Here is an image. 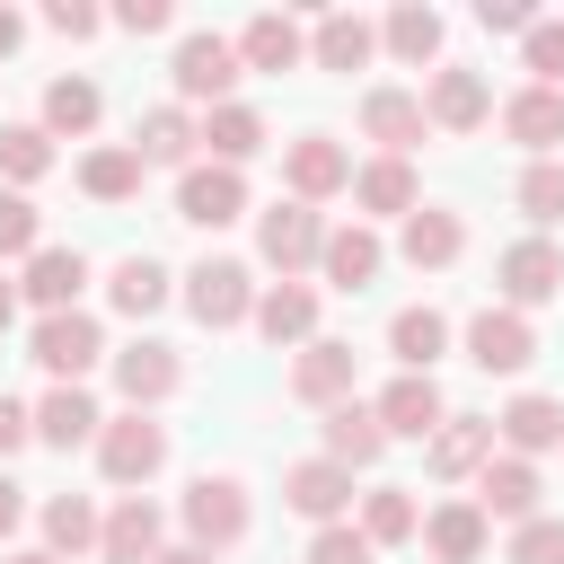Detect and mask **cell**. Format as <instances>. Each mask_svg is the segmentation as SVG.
<instances>
[{
  "mask_svg": "<svg viewBox=\"0 0 564 564\" xmlns=\"http://www.w3.org/2000/svg\"><path fill=\"white\" fill-rule=\"evenodd\" d=\"M0 256H35V203L0 194Z\"/></svg>",
  "mask_w": 564,
  "mask_h": 564,
  "instance_id": "obj_46",
  "label": "cell"
},
{
  "mask_svg": "<svg viewBox=\"0 0 564 564\" xmlns=\"http://www.w3.org/2000/svg\"><path fill=\"white\" fill-rule=\"evenodd\" d=\"M9 308H18V291H9V282H0V326H9Z\"/></svg>",
  "mask_w": 564,
  "mask_h": 564,
  "instance_id": "obj_54",
  "label": "cell"
},
{
  "mask_svg": "<svg viewBox=\"0 0 564 564\" xmlns=\"http://www.w3.org/2000/svg\"><path fill=\"white\" fill-rule=\"evenodd\" d=\"M106 352V335H97V317H79V308H62V317H44L35 326V361L53 370V388H79V370Z\"/></svg>",
  "mask_w": 564,
  "mask_h": 564,
  "instance_id": "obj_5",
  "label": "cell"
},
{
  "mask_svg": "<svg viewBox=\"0 0 564 564\" xmlns=\"http://www.w3.org/2000/svg\"><path fill=\"white\" fill-rule=\"evenodd\" d=\"M44 26H62V35H97V9H88V0H53Z\"/></svg>",
  "mask_w": 564,
  "mask_h": 564,
  "instance_id": "obj_49",
  "label": "cell"
},
{
  "mask_svg": "<svg viewBox=\"0 0 564 564\" xmlns=\"http://www.w3.org/2000/svg\"><path fill=\"white\" fill-rule=\"evenodd\" d=\"M18 35H26V18H18V9H0V53H18Z\"/></svg>",
  "mask_w": 564,
  "mask_h": 564,
  "instance_id": "obj_52",
  "label": "cell"
},
{
  "mask_svg": "<svg viewBox=\"0 0 564 564\" xmlns=\"http://www.w3.org/2000/svg\"><path fill=\"white\" fill-rule=\"evenodd\" d=\"M247 212V185H238V167H185V185H176V220H194V229H220V220H238Z\"/></svg>",
  "mask_w": 564,
  "mask_h": 564,
  "instance_id": "obj_7",
  "label": "cell"
},
{
  "mask_svg": "<svg viewBox=\"0 0 564 564\" xmlns=\"http://www.w3.org/2000/svg\"><path fill=\"white\" fill-rule=\"evenodd\" d=\"M159 502H141V494H123L115 511H106V529H97V546H106V564H150L159 555Z\"/></svg>",
  "mask_w": 564,
  "mask_h": 564,
  "instance_id": "obj_16",
  "label": "cell"
},
{
  "mask_svg": "<svg viewBox=\"0 0 564 564\" xmlns=\"http://www.w3.org/2000/svg\"><path fill=\"white\" fill-rule=\"evenodd\" d=\"M291 397H308V405H344V397H352V344L308 335L300 361H291Z\"/></svg>",
  "mask_w": 564,
  "mask_h": 564,
  "instance_id": "obj_9",
  "label": "cell"
},
{
  "mask_svg": "<svg viewBox=\"0 0 564 564\" xmlns=\"http://www.w3.org/2000/svg\"><path fill=\"white\" fill-rule=\"evenodd\" d=\"M476 511L485 520H538V467L529 458H485L476 467Z\"/></svg>",
  "mask_w": 564,
  "mask_h": 564,
  "instance_id": "obj_14",
  "label": "cell"
},
{
  "mask_svg": "<svg viewBox=\"0 0 564 564\" xmlns=\"http://www.w3.org/2000/svg\"><path fill=\"white\" fill-rule=\"evenodd\" d=\"M97 467H106L115 485H150V476L167 467V432H159L150 414H123V423H97Z\"/></svg>",
  "mask_w": 564,
  "mask_h": 564,
  "instance_id": "obj_1",
  "label": "cell"
},
{
  "mask_svg": "<svg viewBox=\"0 0 564 564\" xmlns=\"http://www.w3.org/2000/svg\"><path fill=\"white\" fill-rule=\"evenodd\" d=\"M529 352H538V335H529L520 308H476V317H467V361H476V370H520Z\"/></svg>",
  "mask_w": 564,
  "mask_h": 564,
  "instance_id": "obj_8",
  "label": "cell"
},
{
  "mask_svg": "<svg viewBox=\"0 0 564 564\" xmlns=\"http://www.w3.org/2000/svg\"><path fill=\"white\" fill-rule=\"evenodd\" d=\"M423 538H432L441 564H476V555H485V511H476V502H441V511L423 520Z\"/></svg>",
  "mask_w": 564,
  "mask_h": 564,
  "instance_id": "obj_31",
  "label": "cell"
},
{
  "mask_svg": "<svg viewBox=\"0 0 564 564\" xmlns=\"http://www.w3.org/2000/svg\"><path fill=\"white\" fill-rule=\"evenodd\" d=\"M494 115V88L476 79V70H432V88H423V123H441V132H476Z\"/></svg>",
  "mask_w": 564,
  "mask_h": 564,
  "instance_id": "obj_11",
  "label": "cell"
},
{
  "mask_svg": "<svg viewBox=\"0 0 564 564\" xmlns=\"http://www.w3.org/2000/svg\"><path fill=\"white\" fill-rule=\"evenodd\" d=\"M9 564H62V555H9Z\"/></svg>",
  "mask_w": 564,
  "mask_h": 564,
  "instance_id": "obj_55",
  "label": "cell"
},
{
  "mask_svg": "<svg viewBox=\"0 0 564 564\" xmlns=\"http://www.w3.org/2000/svg\"><path fill=\"white\" fill-rule=\"evenodd\" d=\"M282 502H291V511H308L317 529H335V520H344V502H352V476H344L335 458H300V467L282 476Z\"/></svg>",
  "mask_w": 564,
  "mask_h": 564,
  "instance_id": "obj_13",
  "label": "cell"
},
{
  "mask_svg": "<svg viewBox=\"0 0 564 564\" xmlns=\"http://www.w3.org/2000/svg\"><path fill=\"white\" fill-rule=\"evenodd\" d=\"M494 458V414H441L432 432V476H476Z\"/></svg>",
  "mask_w": 564,
  "mask_h": 564,
  "instance_id": "obj_18",
  "label": "cell"
},
{
  "mask_svg": "<svg viewBox=\"0 0 564 564\" xmlns=\"http://www.w3.org/2000/svg\"><path fill=\"white\" fill-rule=\"evenodd\" d=\"M150 564H212V555H203V546H159Z\"/></svg>",
  "mask_w": 564,
  "mask_h": 564,
  "instance_id": "obj_53",
  "label": "cell"
},
{
  "mask_svg": "<svg viewBox=\"0 0 564 564\" xmlns=\"http://www.w3.org/2000/svg\"><path fill=\"white\" fill-rule=\"evenodd\" d=\"M502 132L529 141V150H555V141H564V88H520V97L502 106Z\"/></svg>",
  "mask_w": 564,
  "mask_h": 564,
  "instance_id": "obj_29",
  "label": "cell"
},
{
  "mask_svg": "<svg viewBox=\"0 0 564 564\" xmlns=\"http://www.w3.org/2000/svg\"><path fill=\"white\" fill-rule=\"evenodd\" d=\"M361 132L388 141V159H405V141H423V97H405V88H370V97H361Z\"/></svg>",
  "mask_w": 564,
  "mask_h": 564,
  "instance_id": "obj_22",
  "label": "cell"
},
{
  "mask_svg": "<svg viewBox=\"0 0 564 564\" xmlns=\"http://www.w3.org/2000/svg\"><path fill=\"white\" fill-rule=\"evenodd\" d=\"M282 176H291V203H326V194L352 176V159H344L326 132H308V141H291V150H282Z\"/></svg>",
  "mask_w": 564,
  "mask_h": 564,
  "instance_id": "obj_15",
  "label": "cell"
},
{
  "mask_svg": "<svg viewBox=\"0 0 564 564\" xmlns=\"http://www.w3.org/2000/svg\"><path fill=\"white\" fill-rule=\"evenodd\" d=\"M115 388L132 397V414L159 405V397L176 388V352H167V344H132V352H115Z\"/></svg>",
  "mask_w": 564,
  "mask_h": 564,
  "instance_id": "obj_28",
  "label": "cell"
},
{
  "mask_svg": "<svg viewBox=\"0 0 564 564\" xmlns=\"http://www.w3.org/2000/svg\"><path fill=\"white\" fill-rule=\"evenodd\" d=\"M511 564H564V520H546V511L520 520L511 529Z\"/></svg>",
  "mask_w": 564,
  "mask_h": 564,
  "instance_id": "obj_43",
  "label": "cell"
},
{
  "mask_svg": "<svg viewBox=\"0 0 564 564\" xmlns=\"http://www.w3.org/2000/svg\"><path fill=\"white\" fill-rule=\"evenodd\" d=\"M529 70H538V88L564 79V18H538L529 26Z\"/></svg>",
  "mask_w": 564,
  "mask_h": 564,
  "instance_id": "obj_44",
  "label": "cell"
},
{
  "mask_svg": "<svg viewBox=\"0 0 564 564\" xmlns=\"http://www.w3.org/2000/svg\"><path fill=\"white\" fill-rule=\"evenodd\" d=\"M229 79H238V44H229V35H185V44H176V88H185V97L229 106Z\"/></svg>",
  "mask_w": 564,
  "mask_h": 564,
  "instance_id": "obj_10",
  "label": "cell"
},
{
  "mask_svg": "<svg viewBox=\"0 0 564 564\" xmlns=\"http://www.w3.org/2000/svg\"><path fill=\"white\" fill-rule=\"evenodd\" d=\"M185 300H194L203 326H238V317H256V282H247V264H229V256L194 264V273H185Z\"/></svg>",
  "mask_w": 564,
  "mask_h": 564,
  "instance_id": "obj_4",
  "label": "cell"
},
{
  "mask_svg": "<svg viewBox=\"0 0 564 564\" xmlns=\"http://www.w3.org/2000/svg\"><path fill=\"white\" fill-rule=\"evenodd\" d=\"M361 538H370V546H397V538H414V494L379 485V494L361 502Z\"/></svg>",
  "mask_w": 564,
  "mask_h": 564,
  "instance_id": "obj_40",
  "label": "cell"
},
{
  "mask_svg": "<svg viewBox=\"0 0 564 564\" xmlns=\"http://www.w3.org/2000/svg\"><path fill=\"white\" fill-rule=\"evenodd\" d=\"M185 538H194L203 555L247 538V494H238V476H194V485H185Z\"/></svg>",
  "mask_w": 564,
  "mask_h": 564,
  "instance_id": "obj_2",
  "label": "cell"
},
{
  "mask_svg": "<svg viewBox=\"0 0 564 564\" xmlns=\"http://www.w3.org/2000/svg\"><path fill=\"white\" fill-rule=\"evenodd\" d=\"M256 247H264V264L291 282L300 264H317V247H326V220H317L308 203H273V212L256 220Z\"/></svg>",
  "mask_w": 564,
  "mask_h": 564,
  "instance_id": "obj_3",
  "label": "cell"
},
{
  "mask_svg": "<svg viewBox=\"0 0 564 564\" xmlns=\"http://www.w3.org/2000/svg\"><path fill=\"white\" fill-rule=\"evenodd\" d=\"M185 150H194L185 106H150V115H141V132H132V159H141V167H150V159H159V167H176Z\"/></svg>",
  "mask_w": 564,
  "mask_h": 564,
  "instance_id": "obj_32",
  "label": "cell"
},
{
  "mask_svg": "<svg viewBox=\"0 0 564 564\" xmlns=\"http://www.w3.org/2000/svg\"><path fill=\"white\" fill-rule=\"evenodd\" d=\"M555 291H564V256H555L546 238L502 247V300H511V308H538V300H555Z\"/></svg>",
  "mask_w": 564,
  "mask_h": 564,
  "instance_id": "obj_12",
  "label": "cell"
},
{
  "mask_svg": "<svg viewBox=\"0 0 564 564\" xmlns=\"http://www.w3.org/2000/svg\"><path fill=\"white\" fill-rule=\"evenodd\" d=\"M44 538H53L44 555H79V546H97V511H88L79 494H53V502H44Z\"/></svg>",
  "mask_w": 564,
  "mask_h": 564,
  "instance_id": "obj_37",
  "label": "cell"
},
{
  "mask_svg": "<svg viewBox=\"0 0 564 564\" xmlns=\"http://www.w3.org/2000/svg\"><path fill=\"white\" fill-rule=\"evenodd\" d=\"M79 282H88L79 247H35V256H26V282H18V291H26V300H35L44 317H62V308L79 300Z\"/></svg>",
  "mask_w": 564,
  "mask_h": 564,
  "instance_id": "obj_17",
  "label": "cell"
},
{
  "mask_svg": "<svg viewBox=\"0 0 564 564\" xmlns=\"http://www.w3.org/2000/svg\"><path fill=\"white\" fill-rule=\"evenodd\" d=\"M379 449H388V432H379V414H370V405H352V397H344V405H326V458H335L344 476H352V467H370Z\"/></svg>",
  "mask_w": 564,
  "mask_h": 564,
  "instance_id": "obj_20",
  "label": "cell"
},
{
  "mask_svg": "<svg viewBox=\"0 0 564 564\" xmlns=\"http://www.w3.org/2000/svg\"><path fill=\"white\" fill-rule=\"evenodd\" d=\"M370 555H379V546H370V538H361V529H344V520H335V529H317V538H308V564H370Z\"/></svg>",
  "mask_w": 564,
  "mask_h": 564,
  "instance_id": "obj_45",
  "label": "cell"
},
{
  "mask_svg": "<svg viewBox=\"0 0 564 564\" xmlns=\"http://www.w3.org/2000/svg\"><path fill=\"white\" fill-rule=\"evenodd\" d=\"M26 432H35V414H26L18 397H0V458H9V449H26Z\"/></svg>",
  "mask_w": 564,
  "mask_h": 564,
  "instance_id": "obj_50",
  "label": "cell"
},
{
  "mask_svg": "<svg viewBox=\"0 0 564 564\" xmlns=\"http://www.w3.org/2000/svg\"><path fill=\"white\" fill-rule=\"evenodd\" d=\"M467 247V229H458V212H405V264H449Z\"/></svg>",
  "mask_w": 564,
  "mask_h": 564,
  "instance_id": "obj_33",
  "label": "cell"
},
{
  "mask_svg": "<svg viewBox=\"0 0 564 564\" xmlns=\"http://www.w3.org/2000/svg\"><path fill=\"white\" fill-rule=\"evenodd\" d=\"M520 212H529V220H564V159H538V167L520 176Z\"/></svg>",
  "mask_w": 564,
  "mask_h": 564,
  "instance_id": "obj_42",
  "label": "cell"
},
{
  "mask_svg": "<svg viewBox=\"0 0 564 564\" xmlns=\"http://www.w3.org/2000/svg\"><path fill=\"white\" fill-rule=\"evenodd\" d=\"M97 397L88 388H53L44 405H35V441H53V449H79V441H97Z\"/></svg>",
  "mask_w": 564,
  "mask_h": 564,
  "instance_id": "obj_24",
  "label": "cell"
},
{
  "mask_svg": "<svg viewBox=\"0 0 564 564\" xmlns=\"http://www.w3.org/2000/svg\"><path fill=\"white\" fill-rule=\"evenodd\" d=\"M388 53L432 62V53H441V18H432V9H414V0H405V9H388Z\"/></svg>",
  "mask_w": 564,
  "mask_h": 564,
  "instance_id": "obj_41",
  "label": "cell"
},
{
  "mask_svg": "<svg viewBox=\"0 0 564 564\" xmlns=\"http://www.w3.org/2000/svg\"><path fill=\"white\" fill-rule=\"evenodd\" d=\"M115 26H132V35H159V26H167V0H123V9H115Z\"/></svg>",
  "mask_w": 564,
  "mask_h": 564,
  "instance_id": "obj_48",
  "label": "cell"
},
{
  "mask_svg": "<svg viewBox=\"0 0 564 564\" xmlns=\"http://www.w3.org/2000/svg\"><path fill=\"white\" fill-rule=\"evenodd\" d=\"M18 511H26V502H18V485H9V476H0V538H9V529H18Z\"/></svg>",
  "mask_w": 564,
  "mask_h": 564,
  "instance_id": "obj_51",
  "label": "cell"
},
{
  "mask_svg": "<svg viewBox=\"0 0 564 564\" xmlns=\"http://www.w3.org/2000/svg\"><path fill=\"white\" fill-rule=\"evenodd\" d=\"M97 106H106V97H97L88 79H53V88H44V141H53V132H88Z\"/></svg>",
  "mask_w": 564,
  "mask_h": 564,
  "instance_id": "obj_35",
  "label": "cell"
},
{
  "mask_svg": "<svg viewBox=\"0 0 564 564\" xmlns=\"http://www.w3.org/2000/svg\"><path fill=\"white\" fill-rule=\"evenodd\" d=\"M352 194H361V212H414V167L405 159H370L352 176Z\"/></svg>",
  "mask_w": 564,
  "mask_h": 564,
  "instance_id": "obj_34",
  "label": "cell"
},
{
  "mask_svg": "<svg viewBox=\"0 0 564 564\" xmlns=\"http://www.w3.org/2000/svg\"><path fill=\"white\" fill-rule=\"evenodd\" d=\"M476 18L494 26V35H529L538 18H529V0H476Z\"/></svg>",
  "mask_w": 564,
  "mask_h": 564,
  "instance_id": "obj_47",
  "label": "cell"
},
{
  "mask_svg": "<svg viewBox=\"0 0 564 564\" xmlns=\"http://www.w3.org/2000/svg\"><path fill=\"white\" fill-rule=\"evenodd\" d=\"M494 432L511 441V458H538V449L564 441V405H555V397H511V405L494 414Z\"/></svg>",
  "mask_w": 564,
  "mask_h": 564,
  "instance_id": "obj_19",
  "label": "cell"
},
{
  "mask_svg": "<svg viewBox=\"0 0 564 564\" xmlns=\"http://www.w3.org/2000/svg\"><path fill=\"white\" fill-rule=\"evenodd\" d=\"M441 344H449V317H441V308H397V317H388V352H397L405 370H423V379H432Z\"/></svg>",
  "mask_w": 564,
  "mask_h": 564,
  "instance_id": "obj_27",
  "label": "cell"
},
{
  "mask_svg": "<svg viewBox=\"0 0 564 564\" xmlns=\"http://www.w3.org/2000/svg\"><path fill=\"white\" fill-rule=\"evenodd\" d=\"M370 414H379V432H388V441H432V432H441V388H432L423 370H397V379L379 388V405H370Z\"/></svg>",
  "mask_w": 564,
  "mask_h": 564,
  "instance_id": "obj_6",
  "label": "cell"
},
{
  "mask_svg": "<svg viewBox=\"0 0 564 564\" xmlns=\"http://www.w3.org/2000/svg\"><path fill=\"white\" fill-rule=\"evenodd\" d=\"M44 167H53V141H44V123H9V132H0V176H9V185H35Z\"/></svg>",
  "mask_w": 564,
  "mask_h": 564,
  "instance_id": "obj_38",
  "label": "cell"
},
{
  "mask_svg": "<svg viewBox=\"0 0 564 564\" xmlns=\"http://www.w3.org/2000/svg\"><path fill=\"white\" fill-rule=\"evenodd\" d=\"M106 291H115V308H123V317H150V308H159V300H167V273H159V264H150V256H123V264H115V282H106Z\"/></svg>",
  "mask_w": 564,
  "mask_h": 564,
  "instance_id": "obj_36",
  "label": "cell"
},
{
  "mask_svg": "<svg viewBox=\"0 0 564 564\" xmlns=\"http://www.w3.org/2000/svg\"><path fill=\"white\" fill-rule=\"evenodd\" d=\"M317 264H326V282H335V291H370V282H379V238H370L361 220H352V229H326Z\"/></svg>",
  "mask_w": 564,
  "mask_h": 564,
  "instance_id": "obj_23",
  "label": "cell"
},
{
  "mask_svg": "<svg viewBox=\"0 0 564 564\" xmlns=\"http://www.w3.org/2000/svg\"><path fill=\"white\" fill-rule=\"evenodd\" d=\"M370 18H352V9H326L317 18V35H308V53H317V70H361L370 62Z\"/></svg>",
  "mask_w": 564,
  "mask_h": 564,
  "instance_id": "obj_25",
  "label": "cell"
},
{
  "mask_svg": "<svg viewBox=\"0 0 564 564\" xmlns=\"http://www.w3.org/2000/svg\"><path fill=\"white\" fill-rule=\"evenodd\" d=\"M256 326H264L273 344H308V335H317V291H308V282H273V291L256 300Z\"/></svg>",
  "mask_w": 564,
  "mask_h": 564,
  "instance_id": "obj_26",
  "label": "cell"
},
{
  "mask_svg": "<svg viewBox=\"0 0 564 564\" xmlns=\"http://www.w3.org/2000/svg\"><path fill=\"white\" fill-rule=\"evenodd\" d=\"M79 185H88L97 203H123V194H141V159H132V150H88Z\"/></svg>",
  "mask_w": 564,
  "mask_h": 564,
  "instance_id": "obj_39",
  "label": "cell"
},
{
  "mask_svg": "<svg viewBox=\"0 0 564 564\" xmlns=\"http://www.w3.org/2000/svg\"><path fill=\"white\" fill-rule=\"evenodd\" d=\"M194 141H212V159H220V167H238V159H256V150H264V115L229 97V106H212V123H203Z\"/></svg>",
  "mask_w": 564,
  "mask_h": 564,
  "instance_id": "obj_30",
  "label": "cell"
},
{
  "mask_svg": "<svg viewBox=\"0 0 564 564\" xmlns=\"http://www.w3.org/2000/svg\"><path fill=\"white\" fill-rule=\"evenodd\" d=\"M300 53H308V35H300V18H282V9L247 18V35H238V62H247V70H291Z\"/></svg>",
  "mask_w": 564,
  "mask_h": 564,
  "instance_id": "obj_21",
  "label": "cell"
}]
</instances>
